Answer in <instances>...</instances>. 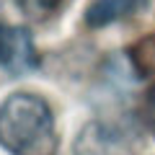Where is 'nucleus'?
Masks as SVG:
<instances>
[{"label": "nucleus", "instance_id": "obj_1", "mask_svg": "<svg viewBox=\"0 0 155 155\" xmlns=\"http://www.w3.org/2000/svg\"><path fill=\"white\" fill-rule=\"evenodd\" d=\"M0 145L11 155H57L60 137L49 104L36 93H13L0 106Z\"/></svg>", "mask_w": 155, "mask_h": 155}, {"label": "nucleus", "instance_id": "obj_2", "mask_svg": "<svg viewBox=\"0 0 155 155\" xmlns=\"http://www.w3.org/2000/svg\"><path fill=\"white\" fill-rule=\"evenodd\" d=\"M0 67L11 75H23L39 67V52L28 28L0 23Z\"/></svg>", "mask_w": 155, "mask_h": 155}, {"label": "nucleus", "instance_id": "obj_3", "mask_svg": "<svg viewBox=\"0 0 155 155\" xmlns=\"http://www.w3.org/2000/svg\"><path fill=\"white\" fill-rule=\"evenodd\" d=\"M147 5H150V0H91L83 21L91 28H104V26H111V23H119V21L137 16Z\"/></svg>", "mask_w": 155, "mask_h": 155}, {"label": "nucleus", "instance_id": "obj_4", "mask_svg": "<svg viewBox=\"0 0 155 155\" xmlns=\"http://www.w3.org/2000/svg\"><path fill=\"white\" fill-rule=\"evenodd\" d=\"M127 142L116 129L106 124H88L78 137L75 155H127Z\"/></svg>", "mask_w": 155, "mask_h": 155}, {"label": "nucleus", "instance_id": "obj_5", "mask_svg": "<svg viewBox=\"0 0 155 155\" xmlns=\"http://www.w3.org/2000/svg\"><path fill=\"white\" fill-rule=\"evenodd\" d=\"M129 65L140 78L155 75V31L129 47Z\"/></svg>", "mask_w": 155, "mask_h": 155}, {"label": "nucleus", "instance_id": "obj_6", "mask_svg": "<svg viewBox=\"0 0 155 155\" xmlns=\"http://www.w3.org/2000/svg\"><path fill=\"white\" fill-rule=\"evenodd\" d=\"M21 13L31 21H49L62 11L67 0H16Z\"/></svg>", "mask_w": 155, "mask_h": 155}, {"label": "nucleus", "instance_id": "obj_7", "mask_svg": "<svg viewBox=\"0 0 155 155\" xmlns=\"http://www.w3.org/2000/svg\"><path fill=\"white\" fill-rule=\"evenodd\" d=\"M140 122L155 134V85L145 91L142 101H140Z\"/></svg>", "mask_w": 155, "mask_h": 155}]
</instances>
